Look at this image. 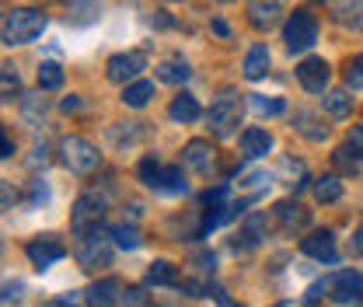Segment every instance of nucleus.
I'll return each mask as SVG.
<instances>
[{
	"mask_svg": "<svg viewBox=\"0 0 363 307\" xmlns=\"http://www.w3.org/2000/svg\"><path fill=\"white\" fill-rule=\"evenodd\" d=\"M332 304H339V307H346V304H363V276L360 272H335V286H332Z\"/></svg>",
	"mask_w": 363,
	"mask_h": 307,
	"instance_id": "obj_13",
	"label": "nucleus"
},
{
	"mask_svg": "<svg viewBox=\"0 0 363 307\" xmlns=\"http://www.w3.org/2000/svg\"><path fill=\"white\" fill-rule=\"evenodd\" d=\"M45 25H49V18H45L39 7H11L4 14V21H0V39H4V45H11V49L14 45H28L43 35Z\"/></svg>",
	"mask_w": 363,
	"mask_h": 307,
	"instance_id": "obj_1",
	"label": "nucleus"
},
{
	"mask_svg": "<svg viewBox=\"0 0 363 307\" xmlns=\"http://www.w3.org/2000/svg\"><path fill=\"white\" fill-rule=\"evenodd\" d=\"M45 112H49V101L43 98V88H39V94H25V98H21V116H25L28 123H43Z\"/></svg>",
	"mask_w": 363,
	"mask_h": 307,
	"instance_id": "obj_28",
	"label": "nucleus"
},
{
	"mask_svg": "<svg viewBox=\"0 0 363 307\" xmlns=\"http://www.w3.org/2000/svg\"><path fill=\"white\" fill-rule=\"evenodd\" d=\"M272 150V133L262 130V126H248L241 133V157L245 161H259Z\"/></svg>",
	"mask_w": 363,
	"mask_h": 307,
	"instance_id": "obj_16",
	"label": "nucleus"
},
{
	"mask_svg": "<svg viewBox=\"0 0 363 307\" xmlns=\"http://www.w3.org/2000/svg\"><path fill=\"white\" fill-rule=\"evenodd\" d=\"M105 210H108V199L105 196H98V192H84L81 199H77V206H74V234L77 230H88L94 223H101L105 217Z\"/></svg>",
	"mask_w": 363,
	"mask_h": 307,
	"instance_id": "obj_11",
	"label": "nucleus"
},
{
	"mask_svg": "<svg viewBox=\"0 0 363 307\" xmlns=\"http://www.w3.org/2000/svg\"><path fill=\"white\" fill-rule=\"evenodd\" d=\"M4 157H14V140L4 133Z\"/></svg>",
	"mask_w": 363,
	"mask_h": 307,
	"instance_id": "obj_44",
	"label": "nucleus"
},
{
	"mask_svg": "<svg viewBox=\"0 0 363 307\" xmlns=\"http://www.w3.org/2000/svg\"><path fill=\"white\" fill-rule=\"evenodd\" d=\"M182 161L203 178L217 172V150H213V143H210V140H189V143H185V150H182Z\"/></svg>",
	"mask_w": 363,
	"mask_h": 307,
	"instance_id": "obj_10",
	"label": "nucleus"
},
{
	"mask_svg": "<svg viewBox=\"0 0 363 307\" xmlns=\"http://www.w3.org/2000/svg\"><path fill=\"white\" fill-rule=\"evenodd\" d=\"M259 116H283L286 112V101L283 98H266V94H252V101H248Z\"/></svg>",
	"mask_w": 363,
	"mask_h": 307,
	"instance_id": "obj_32",
	"label": "nucleus"
},
{
	"mask_svg": "<svg viewBox=\"0 0 363 307\" xmlns=\"http://www.w3.org/2000/svg\"><path fill=\"white\" fill-rule=\"evenodd\" d=\"M206 123H210V133L213 136H234L238 126H241V94H220L213 105H210V112H206Z\"/></svg>",
	"mask_w": 363,
	"mask_h": 307,
	"instance_id": "obj_6",
	"label": "nucleus"
},
{
	"mask_svg": "<svg viewBox=\"0 0 363 307\" xmlns=\"http://www.w3.org/2000/svg\"><path fill=\"white\" fill-rule=\"evenodd\" d=\"M101 14V0H70L67 4V21L84 28V25H94Z\"/></svg>",
	"mask_w": 363,
	"mask_h": 307,
	"instance_id": "obj_21",
	"label": "nucleus"
},
{
	"mask_svg": "<svg viewBox=\"0 0 363 307\" xmlns=\"http://www.w3.org/2000/svg\"><path fill=\"white\" fill-rule=\"evenodd\" d=\"M60 108H63L67 116H70V112H81V98H77V94H70V98H63V105H60Z\"/></svg>",
	"mask_w": 363,
	"mask_h": 307,
	"instance_id": "obj_41",
	"label": "nucleus"
},
{
	"mask_svg": "<svg viewBox=\"0 0 363 307\" xmlns=\"http://www.w3.org/2000/svg\"><path fill=\"white\" fill-rule=\"evenodd\" d=\"M11 199H18V196H14V192H11V185L4 182V210H11Z\"/></svg>",
	"mask_w": 363,
	"mask_h": 307,
	"instance_id": "obj_45",
	"label": "nucleus"
},
{
	"mask_svg": "<svg viewBox=\"0 0 363 307\" xmlns=\"http://www.w3.org/2000/svg\"><path fill=\"white\" fill-rule=\"evenodd\" d=\"M28 164H32V168H39V164H49V147H35V157H28Z\"/></svg>",
	"mask_w": 363,
	"mask_h": 307,
	"instance_id": "obj_39",
	"label": "nucleus"
},
{
	"mask_svg": "<svg viewBox=\"0 0 363 307\" xmlns=\"http://www.w3.org/2000/svg\"><path fill=\"white\" fill-rule=\"evenodd\" d=\"M21 290H25V283H4V304H18L21 301Z\"/></svg>",
	"mask_w": 363,
	"mask_h": 307,
	"instance_id": "obj_38",
	"label": "nucleus"
},
{
	"mask_svg": "<svg viewBox=\"0 0 363 307\" xmlns=\"http://www.w3.org/2000/svg\"><path fill=\"white\" fill-rule=\"evenodd\" d=\"M283 14H286L283 0H252V4H248V25H252L255 32L276 28V25L283 21Z\"/></svg>",
	"mask_w": 363,
	"mask_h": 307,
	"instance_id": "obj_12",
	"label": "nucleus"
},
{
	"mask_svg": "<svg viewBox=\"0 0 363 307\" xmlns=\"http://www.w3.org/2000/svg\"><path fill=\"white\" fill-rule=\"evenodd\" d=\"M119 304H130V307H143L147 304V294L140 286H123V301Z\"/></svg>",
	"mask_w": 363,
	"mask_h": 307,
	"instance_id": "obj_36",
	"label": "nucleus"
},
{
	"mask_svg": "<svg viewBox=\"0 0 363 307\" xmlns=\"http://www.w3.org/2000/svg\"><path fill=\"white\" fill-rule=\"evenodd\" d=\"M164 4H175V0H164Z\"/></svg>",
	"mask_w": 363,
	"mask_h": 307,
	"instance_id": "obj_48",
	"label": "nucleus"
},
{
	"mask_svg": "<svg viewBox=\"0 0 363 307\" xmlns=\"http://www.w3.org/2000/svg\"><path fill=\"white\" fill-rule=\"evenodd\" d=\"M332 161H335V168H339L342 175H357V172H360V154H357V147H353V143L339 147V150L332 154Z\"/></svg>",
	"mask_w": 363,
	"mask_h": 307,
	"instance_id": "obj_30",
	"label": "nucleus"
},
{
	"mask_svg": "<svg viewBox=\"0 0 363 307\" xmlns=\"http://www.w3.org/2000/svg\"><path fill=\"white\" fill-rule=\"evenodd\" d=\"M315 199L321 203V206L339 203V199H342V178L339 175H321L315 182Z\"/></svg>",
	"mask_w": 363,
	"mask_h": 307,
	"instance_id": "obj_25",
	"label": "nucleus"
},
{
	"mask_svg": "<svg viewBox=\"0 0 363 307\" xmlns=\"http://www.w3.org/2000/svg\"><path fill=\"white\" fill-rule=\"evenodd\" d=\"M112 248H116V241H112V230H105L101 223H94L88 230H77V262L81 269H105V265H112Z\"/></svg>",
	"mask_w": 363,
	"mask_h": 307,
	"instance_id": "obj_2",
	"label": "nucleus"
},
{
	"mask_svg": "<svg viewBox=\"0 0 363 307\" xmlns=\"http://www.w3.org/2000/svg\"><path fill=\"white\" fill-rule=\"evenodd\" d=\"M283 43L290 52H308L318 43V18L308 7H297L294 14H286L283 21Z\"/></svg>",
	"mask_w": 363,
	"mask_h": 307,
	"instance_id": "obj_5",
	"label": "nucleus"
},
{
	"mask_svg": "<svg viewBox=\"0 0 363 307\" xmlns=\"http://www.w3.org/2000/svg\"><path fill=\"white\" fill-rule=\"evenodd\" d=\"M84 301H88V304H101V307L119 304V301H123V283H119L116 276H108V279H101V283L91 286Z\"/></svg>",
	"mask_w": 363,
	"mask_h": 307,
	"instance_id": "obj_20",
	"label": "nucleus"
},
{
	"mask_svg": "<svg viewBox=\"0 0 363 307\" xmlns=\"http://www.w3.org/2000/svg\"><path fill=\"white\" fill-rule=\"evenodd\" d=\"M154 25H157V28H172V18H168L164 11H157V18H154Z\"/></svg>",
	"mask_w": 363,
	"mask_h": 307,
	"instance_id": "obj_43",
	"label": "nucleus"
},
{
	"mask_svg": "<svg viewBox=\"0 0 363 307\" xmlns=\"http://www.w3.org/2000/svg\"><path fill=\"white\" fill-rule=\"evenodd\" d=\"M350 91L353 88H335L321 94V105H325V112L332 119H350V112H353V94Z\"/></svg>",
	"mask_w": 363,
	"mask_h": 307,
	"instance_id": "obj_19",
	"label": "nucleus"
},
{
	"mask_svg": "<svg viewBox=\"0 0 363 307\" xmlns=\"http://www.w3.org/2000/svg\"><path fill=\"white\" fill-rule=\"evenodd\" d=\"M25 255H28V262L43 272L49 265H56L60 259H67V245H63L60 234H39V238H32L25 245Z\"/></svg>",
	"mask_w": 363,
	"mask_h": 307,
	"instance_id": "obj_7",
	"label": "nucleus"
},
{
	"mask_svg": "<svg viewBox=\"0 0 363 307\" xmlns=\"http://www.w3.org/2000/svg\"><path fill=\"white\" fill-rule=\"evenodd\" d=\"M220 4H230V0H220Z\"/></svg>",
	"mask_w": 363,
	"mask_h": 307,
	"instance_id": "obj_49",
	"label": "nucleus"
},
{
	"mask_svg": "<svg viewBox=\"0 0 363 307\" xmlns=\"http://www.w3.org/2000/svg\"><path fill=\"white\" fill-rule=\"evenodd\" d=\"M154 98V81H133L123 88V105L126 108H143Z\"/></svg>",
	"mask_w": 363,
	"mask_h": 307,
	"instance_id": "obj_27",
	"label": "nucleus"
},
{
	"mask_svg": "<svg viewBox=\"0 0 363 307\" xmlns=\"http://www.w3.org/2000/svg\"><path fill=\"white\" fill-rule=\"evenodd\" d=\"M39 88L43 91H60L63 88V67L60 63H52V60H45V63H39Z\"/></svg>",
	"mask_w": 363,
	"mask_h": 307,
	"instance_id": "obj_29",
	"label": "nucleus"
},
{
	"mask_svg": "<svg viewBox=\"0 0 363 307\" xmlns=\"http://www.w3.org/2000/svg\"><path fill=\"white\" fill-rule=\"evenodd\" d=\"M245 77L248 81H262L266 74H269V49H266V43H255L252 49H248V56H245Z\"/></svg>",
	"mask_w": 363,
	"mask_h": 307,
	"instance_id": "obj_22",
	"label": "nucleus"
},
{
	"mask_svg": "<svg viewBox=\"0 0 363 307\" xmlns=\"http://www.w3.org/2000/svg\"><path fill=\"white\" fill-rule=\"evenodd\" d=\"M294 126H297V133H301V136H308L311 143L328 140V126H325V123H318L311 112H297V116H294Z\"/></svg>",
	"mask_w": 363,
	"mask_h": 307,
	"instance_id": "obj_26",
	"label": "nucleus"
},
{
	"mask_svg": "<svg viewBox=\"0 0 363 307\" xmlns=\"http://www.w3.org/2000/svg\"><path fill=\"white\" fill-rule=\"evenodd\" d=\"M0 94H4V101H14L21 94V77L11 63H4V70H0Z\"/></svg>",
	"mask_w": 363,
	"mask_h": 307,
	"instance_id": "obj_31",
	"label": "nucleus"
},
{
	"mask_svg": "<svg viewBox=\"0 0 363 307\" xmlns=\"http://www.w3.org/2000/svg\"><path fill=\"white\" fill-rule=\"evenodd\" d=\"M60 161L74 172V175H91L101 168V154L98 147L84 136H63L60 140Z\"/></svg>",
	"mask_w": 363,
	"mask_h": 307,
	"instance_id": "obj_4",
	"label": "nucleus"
},
{
	"mask_svg": "<svg viewBox=\"0 0 363 307\" xmlns=\"http://www.w3.org/2000/svg\"><path fill=\"white\" fill-rule=\"evenodd\" d=\"M272 213H276L279 227H283L286 234H301V230L311 227V210H304L297 199H283V203H276Z\"/></svg>",
	"mask_w": 363,
	"mask_h": 307,
	"instance_id": "obj_14",
	"label": "nucleus"
},
{
	"mask_svg": "<svg viewBox=\"0 0 363 307\" xmlns=\"http://www.w3.org/2000/svg\"><path fill=\"white\" fill-rule=\"evenodd\" d=\"M143 70H147V56L136 52V49H130V52H116V56L108 60V67H105L108 81H112V84H123V88L133 84Z\"/></svg>",
	"mask_w": 363,
	"mask_h": 307,
	"instance_id": "obj_8",
	"label": "nucleus"
},
{
	"mask_svg": "<svg viewBox=\"0 0 363 307\" xmlns=\"http://www.w3.org/2000/svg\"><path fill=\"white\" fill-rule=\"evenodd\" d=\"M213 32H217V35H224V39L230 35V32H227V25H224V21H213Z\"/></svg>",
	"mask_w": 363,
	"mask_h": 307,
	"instance_id": "obj_47",
	"label": "nucleus"
},
{
	"mask_svg": "<svg viewBox=\"0 0 363 307\" xmlns=\"http://www.w3.org/2000/svg\"><path fill=\"white\" fill-rule=\"evenodd\" d=\"M353 248H357V252H360V255H363V223H360V227H357V238H353Z\"/></svg>",
	"mask_w": 363,
	"mask_h": 307,
	"instance_id": "obj_46",
	"label": "nucleus"
},
{
	"mask_svg": "<svg viewBox=\"0 0 363 307\" xmlns=\"http://www.w3.org/2000/svg\"><path fill=\"white\" fill-rule=\"evenodd\" d=\"M301 252L308 255V259H318V262H339V252H335V234L332 230H318L311 238H304L301 241Z\"/></svg>",
	"mask_w": 363,
	"mask_h": 307,
	"instance_id": "obj_15",
	"label": "nucleus"
},
{
	"mask_svg": "<svg viewBox=\"0 0 363 307\" xmlns=\"http://www.w3.org/2000/svg\"><path fill=\"white\" fill-rule=\"evenodd\" d=\"M332 14H335V21H342V25H346V21L357 25V21H360V0H339Z\"/></svg>",
	"mask_w": 363,
	"mask_h": 307,
	"instance_id": "obj_33",
	"label": "nucleus"
},
{
	"mask_svg": "<svg viewBox=\"0 0 363 307\" xmlns=\"http://www.w3.org/2000/svg\"><path fill=\"white\" fill-rule=\"evenodd\" d=\"M147 283L150 286H179V265H172L168 259H157L147 269Z\"/></svg>",
	"mask_w": 363,
	"mask_h": 307,
	"instance_id": "obj_23",
	"label": "nucleus"
},
{
	"mask_svg": "<svg viewBox=\"0 0 363 307\" xmlns=\"http://www.w3.org/2000/svg\"><path fill=\"white\" fill-rule=\"evenodd\" d=\"M28 203H32V206H43V203H49V189H45V182H43V178H39V182H32Z\"/></svg>",
	"mask_w": 363,
	"mask_h": 307,
	"instance_id": "obj_37",
	"label": "nucleus"
},
{
	"mask_svg": "<svg viewBox=\"0 0 363 307\" xmlns=\"http://www.w3.org/2000/svg\"><path fill=\"white\" fill-rule=\"evenodd\" d=\"M350 143L357 147V154H360V157H363V126H357V130L350 133Z\"/></svg>",
	"mask_w": 363,
	"mask_h": 307,
	"instance_id": "obj_42",
	"label": "nucleus"
},
{
	"mask_svg": "<svg viewBox=\"0 0 363 307\" xmlns=\"http://www.w3.org/2000/svg\"><path fill=\"white\" fill-rule=\"evenodd\" d=\"M108 230H112V241H116L119 252H136V248L143 245V234H140L136 223H116V227H108Z\"/></svg>",
	"mask_w": 363,
	"mask_h": 307,
	"instance_id": "obj_24",
	"label": "nucleus"
},
{
	"mask_svg": "<svg viewBox=\"0 0 363 307\" xmlns=\"http://www.w3.org/2000/svg\"><path fill=\"white\" fill-rule=\"evenodd\" d=\"M213 262H217V259H213V252H203V255H196V265H199L203 272H213Z\"/></svg>",
	"mask_w": 363,
	"mask_h": 307,
	"instance_id": "obj_40",
	"label": "nucleus"
},
{
	"mask_svg": "<svg viewBox=\"0 0 363 307\" xmlns=\"http://www.w3.org/2000/svg\"><path fill=\"white\" fill-rule=\"evenodd\" d=\"M154 74H157V81H161V84H185V81L192 77V70H189V63H185L182 56H168V60H161V63L154 67Z\"/></svg>",
	"mask_w": 363,
	"mask_h": 307,
	"instance_id": "obj_18",
	"label": "nucleus"
},
{
	"mask_svg": "<svg viewBox=\"0 0 363 307\" xmlns=\"http://www.w3.org/2000/svg\"><path fill=\"white\" fill-rule=\"evenodd\" d=\"M297 81L308 94H325L328 91V81H332V70L321 56H308L297 63Z\"/></svg>",
	"mask_w": 363,
	"mask_h": 307,
	"instance_id": "obj_9",
	"label": "nucleus"
},
{
	"mask_svg": "<svg viewBox=\"0 0 363 307\" xmlns=\"http://www.w3.org/2000/svg\"><path fill=\"white\" fill-rule=\"evenodd\" d=\"M346 88H353V91L363 88V52L360 56H353L350 67H346Z\"/></svg>",
	"mask_w": 363,
	"mask_h": 307,
	"instance_id": "obj_35",
	"label": "nucleus"
},
{
	"mask_svg": "<svg viewBox=\"0 0 363 307\" xmlns=\"http://www.w3.org/2000/svg\"><path fill=\"white\" fill-rule=\"evenodd\" d=\"M168 116H172L175 123H182V126H189V123H199V119H203V108H199V101H196L189 91H182V94L172 98Z\"/></svg>",
	"mask_w": 363,
	"mask_h": 307,
	"instance_id": "obj_17",
	"label": "nucleus"
},
{
	"mask_svg": "<svg viewBox=\"0 0 363 307\" xmlns=\"http://www.w3.org/2000/svg\"><path fill=\"white\" fill-rule=\"evenodd\" d=\"M140 182L161 196H185L189 192V182H185V172L179 164H161L157 157H143L140 161Z\"/></svg>",
	"mask_w": 363,
	"mask_h": 307,
	"instance_id": "obj_3",
	"label": "nucleus"
},
{
	"mask_svg": "<svg viewBox=\"0 0 363 307\" xmlns=\"http://www.w3.org/2000/svg\"><path fill=\"white\" fill-rule=\"evenodd\" d=\"M332 286H335V276H325V279H318L308 286V294H304V304H318L325 294H332Z\"/></svg>",
	"mask_w": 363,
	"mask_h": 307,
	"instance_id": "obj_34",
	"label": "nucleus"
}]
</instances>
